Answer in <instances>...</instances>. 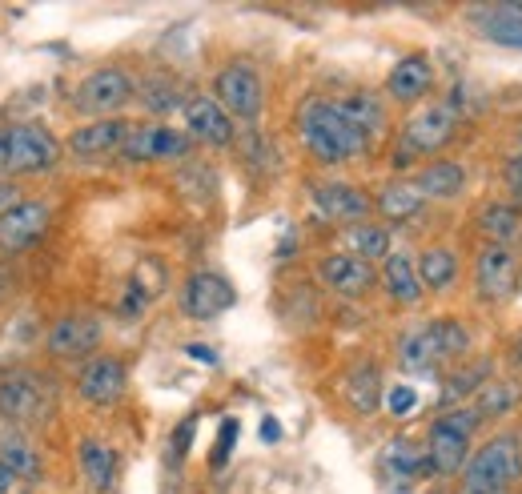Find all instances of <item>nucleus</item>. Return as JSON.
Here are the masks:
<instances>
[{
    "mask_svg": "<svg viewBox=\"0 0 522 494\" xmlns=\"http://www.w3.org/2000/svg\"><path fill=\"white\" fill-rule=\"evenodd\" d=\"M298 133H302V145L322 161V165H342V161H354L366 153V137L342 117L338 101H326V97H310L302 101L298 109Z\"/></svg>",
    "mask_w": 522,
    "mask_h": 494,
    "instance_id": "f257e3e1",
    "label": "nucleus"
},
{
    "mask_svg": "<svg viewBox=\"0 0 522 494\" xmlns=\"http://www.w3.org/2000/svg\"><path fill=\"white\" fill-rule=\"evenodd\" d=\"M518 478H522V442L514 434H498L466 462L458 494H506Z\"/></svg>",
    "mask_w": 522,
    "mask_h": 494,
    "instance_id": "f03ea898",
    "label": "nucleus"
},
{
    "mask_svg": "<svg viewBox=\"0 0 522 494\" xmlns=\"http://www.w3.org/2000/svg\"><path fill=\"white\" fill-rule=\"evenodd\" d=\"M478 426H482L478 406H458V410H446L442 418H434L430 442H426L430 470L434 474H458L466 466V454H470V442H474Z\"/></svg>",
    "mask_w": 522,
    "mask_h": 494,
    "instance_id": "7ed1b4c3",
    "label": "nucleus"
},
{
    "mask_svg": "<svg viewBox=\"0 0 522 494\" xmlns=\"http://www.w3.org/2000/svg\"><path fill=\"white\" fill-rule=\"evenodd\" d=\"M0 137H5V173H41V169H53L61 157L57 137L29 121L0 129Z\"/></svg>",
    "mask_w": 522,
    "mask_h": 494,
    "instance_id": "20e7f679",
    "label": "nucleus"
},
{
    "mask_svg": "<svg viewBox=\"0 0 522 494\" xmlns=\"http://www.w3.org/2000/svg\"><path fill=\"white\" fill-rule=\"evenodd\" d=\"M45 414H49V386L37 374H29V370L0 374V418L41 422Z\"/></svg>",
    "mask_w": 522,
    "mask_h": 494,
    "instance_id": "39448f33",
    "label": "nucleus"
},
{
    "mask_svg": "<svg viewBox=\"0 0 522 494\" xmlns=\"http://www.w3.org/2000/svg\"><path fill=\"white\" fill-rule=\"evenodd\" d=\"M213 89H217V105H221L225 113H233V117H245V121H253V117L261 113V101H266L257 69H249V65H241V61H237V65H225V69L217 73Z\"/></svg>",
    "mask_w": 522,
    "mask_h": 494,
    "instance_id": "423d86ee",
    "label": "nucleus"
},
{
    "mask_svg": "<svg viewBox=\"0 0 522 494\" xmlns=\"http://www.w3.org/2000/svg\"><path fill=\"white\" fill-rule=\"evenodd\" d=\"M454 109L450 105H430V109H422V113H414L410 121H406V129H402V157L398 161H406V157H422V153H438L450 137H454Z\"/></svg>",
    "mask_w": 522,
    "mask_h": 494,
    "instance_id": "0eeeda50",
    "label": "nucleus"
},
{
    "mask_svg": "<svg viewBox=\"0 0 522 494\" xmlns=\"http://www.w3.org/2000/svg\"><path fill=\"white\" fill-rule=\"evenodd\" d=\"M53 209L45 201H13L9 209H0V250L21 254L49 229Z\"/></svg>",
    "mask_w": 522,
    "mask_h": 494,
    "instance_id": "6e6552de",
    "label": "nucleus"
},
{
    "mask_svg": "<svg viewBox=\"0 0 522 494\" xmlns=\"http://www.w3.org/2000/svg\"><path fill=\"white\" fill-rule=\"evenodd\" d=\"M129 101H133V81L125 69H97L77 89V105L85 113H117Z\"/></svg>",
    "mask_w": 522,
    "mask_h": 494,
    "instance_id": "1a4fd4ad",
    "label": "nucleus"
},
{
    "mask_svg": "<svg viewBox=\"0 0 522 494\" xmlns=\"http://www.w3.org/2000/svg\"><path fill=\"white\" fill-rule=\"evenodd\" d=\"M233 302H237V290H233L221 274H193V278L185 282V294H181L185 314L197 318V322L225 314Z\"/></svg>",
    "mask_w": 522,
    "mask_h": 494,
    "instance_id": "9d476101",
    "label": "nucleus"
},
{
    "mask_svg": "<svg viewBox=\"0 0 522 494\" xmlns=\"http://www.w3.org/2000/svg\"><path fill=\"white\" fill-rule=\"evenodd\" d=\"M514 282H518V258L510 245H486L478 254V290L482 298L490 302H502L514 294Z\"/></svg>",
    "mask_w": 522,
    "mask_h": 494,
    "instance_id": "9b49d317",
    "label": "nucleus"
},
{
    "mask_svg": "<svg viewBox=\"0 0 522 494\" xmlns=\"http://www.w3.org/2000/svg\"><path fill=\"white\" fill-rule=\"evenodd\" d=\"M133 161H173L189 153L185 133L169 129V125H145V129H129L125 145H121Z\"/></svg>",
    "mask_w": 522,
    "mask_h": 494,
    "instance_id": "f8f14e48",
    "label": "nucleus"
},
{
    "mask_svg": "<svg viewBox=\"0 0 522 494\" xmlns=\"http://www.w3.org/2000/svg\"><path fill=\"white\" fill-rule=\"evenodd\" d=\"M314 209L326 221H362L370 213V197L358 185H346V181H318L314 185Z\"/></svg>",
    "mask_w": 522,
    "mask_h": 494,
    "instance_id": "ddd939ff",
    "label": "nucleus"
},
{
    "mask_svg": "<svg viewBox=\"0 0 522 494\" xmlns=\"http://www.w3.org/2000/svg\"><path fill=\"white\" fill-rule=\"evenodd\" d=\"M101 346V322L89 318V314H73V318H61L53 330H49V350L57 358H85Z\"/></svg>",
    "mask_w": 522,
    "mask_h": 494,
    "instance_id": "4468645a",
    "label": "nucleus"
},
{
    "mask_svg": "<svg viewBox=\"0 0 522 494\" xmlns=\"http://www.w3.org/2000/svg\"><path fill=\"white\" fill-rule=\"evenodd\" d=\"M185 125L205 145H229L233 141V121L217 105V97H189L185 101Z\"/></svg>",
    "mask_w": 522,
    "mask_h": 494,
    "instance_id": "2eb2a0df",
    "label": "nucleus"
},
{
    "mask_svg": "<svg viewBox=\"0 0 522 494\" xmlns=\"http://www.w3.org/2000/svg\"><path fill=\"white\" fill-rule=\"evenodd\" d=\"M318 274H322V282H326L334 294H342V298H358V294H366V290L374 286V270H370V262H362L358 254H330V258L318 266Z\"/></svg>",
    "mask_w": 522,
    "mask_h": 494,
    "instance_id": "dca6fc26",
    "label": "nucleus"
},
{
    "mask_svg": "<svg viewBox=\"0 0 522 494\" xmlns=\"http://www.w3.org/2000/svg\"><path fill=\"white\" fill-rule=\"evenodd\" d=\"M77 390H81V398H89L97 406H109V402H117L125 394V366L117 358H93L81 370Z\"/></svg>",
    "mask_w": 522,
    "mask_h": 494,
    "instance_id": "f3484780",
    "label": "nucleus"
},
{
    "mask_svg": "<svg viewBox=\"0 0 522 494\" xmlns=\"http://www.w3.org/2000/svg\"><path fill=\"white\" fill-rule=\"evenodd\" d=\"M125 137H129L125 121H89L69 137V149L77 157H105V153H117L125 145Z\"/></svg>",
    "mask_w": 522,
    "mask_h": 494,
    "instance_id": "a211bd4d",
    "label": "nucleus"
},
{
    "mask_svg": "<svg viewBox=\"0 0 522 494\" xmlns=\"http://www.w3.org/2000/svg\"><path fill=\"white\" fill-rule=\"evenodd\" d=\"M430 85H434V69H430L426 57H406V61H398V65L390 69V81H386L390 97L402 101V105L422 101V97L430 93Z\"/></svg>",
    "mask_w": 522,
    "mask_h": 494,
    "instance_id": "6ab92c4d",
    "label": "nucleus"
},
{
    "mask_svg": "<svg viewBox=\"0 0 522 494\" xmlns=\"http://www.w3.org/2000/svg\"><path fill=\"white\" fill-rule=\"evenodd\" d=\"M470 21L478 25L482 37H490V41H498V45H514V49H522V5L478 9V13H470Z\"/></svg>",
    "mask_w": 522,
    "mask_h": 494,
    "instance_id": "aec40b11",
    "label": "nucleus"
},
{
    "mask_svg": "<svg viewBox=\"0 0 522 494\" xmlns=\"http://www.w3.org/2000/svg\"><path fill=\"white\" fill-rule=\"evenodd\" d=\"M382 470L394 474V478H418L430 470V454L422 442L414 438H394L386 450H382Z\"/></svg>",
    "mask_w": 522,
    "mask_h": 494,
    "instance_id": "412c9836",
    "label": "nucleus"
},
{
    "mask_svg": "<svg viewBox=\"0 0 522 494\" xmlns=\"http://www.w3.org/2000/svg\"><path fill=\"white\" fill-rule=\"evenodd\" d=\"M382 282H386V294L394 302H402V306L422 298V278H418V266L410 262V254H390L386 270H382Z\"/></svg>",
    "mask_w": 522,
    "mask_h": 494,
    "instance_id": "4be33fe9",
    "label": "nucleus"
},
{
    "mask_svg": "<svg viewBox=\"0 0 522 494\" xmlns=\"http://www.w3.org/2000/svg\"><path fill=\"white\" fill-rule=\"evenodd\" d=\"M338 109H342V117H346L366 141L386 129V109H382V101H378L374 93H350V97L338 101Z\"/></svg>",
    "mask_w": 522,
    "mask_h": 494,
    "instance_id": "5701e85b",
    "label": "nucleus"
},
{
    "mask_svg": "<svg viewBox=\"0 0 522 494\" xmlns=\"http://www.w3.org/2000/svg\"><path fill=\"white\" fill-rule=\"evenodd\" d=\"M466 185V173L458 161H430L418 177H414V189L422 197H458Z\"/></svg>",
    "mask_w": 522,
    "mask_h": 494,
    "instance_id": "b1692460",
    "label": "nucleus"
},
{
    "mask_svg": "<svg viewBox=\"0 0 522 494\" xmlns=\"http://www.w3.org/2000/svg\"><path fill=\"white\" fill-rule=\"evenodd\" d=\"M81 470H85V482L93 490H109L113 478H117V454L101 438H85L81 442Z\"/></svg>",
    "mask_w": 522,
    "mask_h": 494,
    "instance_id": "393cba45",
    "label": "nucleus"
},
{
    "mask_svg": "<svg viewBox=\"0 0 522 494\" xmlns=\"http://www.w3.org/2000/svg\"><path fill=\"white\" fill-rule=\"evenodd\" d=\"M402 366L406 370H434V366H442L446 358H442V346H438V334H434V322L430 326H422V330H414L410 338H402Z\"/></svg>",
    "mask_w": 522,
    "mask_h": 494,
    "instance_id": "a878e982",
    "label": "nucleus"
},
{
    "mask_svg": "<svg viewBox=\"0 0 522 494\" xmlns=\"http://www.w3.org/2000/svg\"><path fill=\"white\" fill-rule=\"evenodd\" d=\"M418 278H422V290H450L454 278H458V258L446 245H430L418 262Z\"/></svg>",
    "mask_w": 522,
    "mask_h": 494,
    "instance_id": "bb28decb",
    "label": "nucleus"
},
{
    "mask_svg": "<svg viewBox=\"0 0 522 494\" xmlns=\"http://www.w3.org/2000/svg\"><path fill=\"white\" fill-rule=\"evenodd\" d=\"M478 229L490 237V245H510L522 233V213L514 205H506V201H494V205L482 209Z\"/></svg>",
    "mask_w": 522,
    "mask_h": 494,
    "instance_id": "cd10ccee",
    "label": "nucleus"
},
{
    "mask_svg": "<svg viewBox=\"0 0 522 494\" xmlns=\"http://www.w3.org/2000/svg\"><path fill=\"white\" fill-rule=\"evenodd\" d=\"M422 201H426V197L414 189V181H390V185L378 193V209H382V217H390V221H410V217H418Z\"/></svg>",
    "mask_w": 522,
    "mask_h": 494,
    "instance_id": "c85d7f7f",
    "label": "nucleus"
},
{
    "mask_svg": "<svg viewBox=\"0 0 522 494\" xmlns=\"http://www.w3.org/2000/svg\"><path fill=\"white\" fill-rule=\"evenodd\" d=\"M346 398L358 414H374L378 410V366H370V362L354 366L346 378Z\"/></svg>",
    "mask_w": 522,
    "mask_h": 494,
    "instance_id": "c756f323",
    "label": "nucleus"
},
{
    "mask_svg": "<svg viewBox=\"0 0 522 494\" xmlns=\"http://www.w3.org/2000/svg\"><path fill=\"white\" fill-rule=\"evenodd\" d=\"M0 462H5L17 478H37V470H41L37 450L21 434H5V438H0Z\"/></svg>",
    "mask_w": 522,
    "mask_h": 494,
    "instance_id": "7c9ffc66",
    "label": "nucleus"
},
{
    "mask_svg": "<svg viewBox=\"0 0 522 494\" xmlns=\"http://www.w3.org/2000/svg\"><path fill=\"white\" fill-rule=\"evenodd\" d=\"M350 245L358 250L362 262L390 258V233H386L382 225H354V229H350Z\"/></svg>",
    "mask_w": 522,
    "mask_h": 494,
    "instance_id": "2f4dec72",
    "label": "nucleus"
},
{
    "mask_svg": "<svg viewBox=\"0 0 522 494\" xmlns=\"http://www.w3.org/2000/svg\"><path fill=\"white\" fill-rule=\"evenodd\" d=\"M518 398H522V386H518V382H490V386L482 390V398H478V414H482V418H498V414L514 410Z\"/></svg>",
    "mask_w": 522,
    "mask_h": 494,
    "instance_id": "473e14b6",
    "label": "nucleus"
},
{
    "mask_svg": "<svg viewBox=\"0 0 522 494\" xmlns=\"http://www.w3.org/2000/svg\"><path fill=\"white\" fill-rule=\"evenodd\" d=\"M141 101H145L153 113H173L177 105L185 109V97H181V89H177L173 81H165V77H149V81L141 85Z\"/></svg>",
    "mask_w": 522,
    "mask_h": 494,
    "instance_id": "72a5a7b5",
    "label": "nucleus"
},
{
    "mask_svg": "<svg viewBox=\"0 0 522 494\" xmlns=\"http://www.w3.org/2000/svg\"><path fill=\"white\" fill-rule=\"evenodd\" d=\"M486 374H490V362H478L474 370H458V374H450V382H446V390H442V406H450V402H458L462 394H470V390H478L482 382H486Z\"/></svg>",
    "mask_w": 522,
    "mask_h": 494,
    "instance_id": "f704fd0d",
    "label": "nucleus"
},
{
    "mask_svg": "<svg viewBox=\"0 0 522 494\" xmlns=\"http://www.w3.org/2000/svg\"><path fill=\"white\" fill-rule=\"evenodd\" d=\"M434 334H438V346H442V358L450 362V358H462L466 350H470V334H466V326H458V322H434Z\"/></svg>",
    "mask_w": 522,
    "mask_h": 494,
    "instance_id": "c9c22d12",
    "label": "nucleus"
},
{
    "mask_svg": "<svg viewBox=\"0 0 522 494\" xmlns=\"http://www.w3.org/2000/svg\"><path fill=\"white\" fill-rule=\"evenodd\" d=\"M386 406H390V414H394V418H406V414H414L418 394H414L410 386H394V390L386 394Z\"/></svg>",
    "mask_w": 522,
    "mask_h": 494,
    "instance_id": "e433bc0d",
    "label": "nucleus"
},
{
    "mask_svg": "<svg viewBox=\"0 0 522 494\" xmlns=\"http://www.w3.org/2000/svg\"><path fill=\"white\" fill-rule=\"evenodd\" d=\"M237 430H241V426H237L233 418L221 422V438H217V446H213V466H221V462L229 458V450H233V442H237Z\"/></svg>",
    "mask_w": 522,
    "mask_h": 494,
    "instance_id": "4c0bfd02",
    "label": "nucleus"
},
{
    "mask_svg": "<svg viewBox=\"0 0 522 494\" xmlns=\"http://www.w3.org/2000/svg\"><path fill=\"white\" fill-rule=\"evenodd\" d=\"M502 181H506L510 197H514V201H522V153L506 161V169H502Z\"/></svg>",
    "mask_w": 522,
    "mask_h": 494,
    "instance_id": "58836bf2",
    "label": "nucleus"
},
{
    "mask_svg": "<svg viewBox=\"0 0 522 494\" xmlns=\"http://www.w3.org/2000/svg\"><path fill=\"white\" fill-rule=\"evenodd\" d=\"M261 438H266V442H278V438H282V426H278L274 418H266V422H261Z\"/></svg>",
    "mask_w": 522,
    "mask_h": 494,
    "instance_id": "ea45409f",
    "label": "nucleus"
},
{
    "mask_svg": "<svg viewBox=\"0 0 522 494\" xmlns=\"http://www.w3.org/2000/svg\"><path fill=\"white\" fill-rule=\"evenodd\" d=\"M189 438H193V422H185V426L177 430V454H185V450H189Z\"/></svg>",
    "mask_w": 522,
    "mask_h": 494,
    "instance_id": "a19ab883",
    "label": "nucleus"
},
{
    "mask_svg": "<svg viewBox=\"0 0 522 494\" xmlns=\"http://www.w3.org/2000/svg\"><path fill=\"white\" fill-rule=\"evenodd\" d=\"M13 482H17V474H13L5 462H0V494H9V490H13Z\"/></svg>",
    "mask_w": 522,
    "mask_h": 494,
    "instance_id": "79ce46f5",
    "label": "nucleus"
},
{
    "mask_svg": "<svg viewBox=\"0 0 522 494\" xmlns=\"http://www.w3.org/2000/svg\"><path fill=\"white\" fill-rule=\"evenodd\" d=\"M189 354H193V358H201V362H217V354H213V350H205V346H189Z\"/></svg>",
    "mask_w": 522,
    "mask_h": 494,
    "instance_id": "37998d69",
    "label": "nucleus"
},
{
    "mask_svg": "<svg viewBox=\"0 0 522 494\" xmlns=\"http://www.w3.org/2000/svg\"><path fill=\"white\" fill-rule=\"evenodd\" d=\"M514 358L522 362V330H518V338H514Z\"/></svg>",
    "mask_w": 522,
    "mask_h": 494,
    "instance_id": "c03bdc74",
    "label": "nucleus"
},
{
    "mask_svg": "<svg viewBox=\"0 0 522 494\" xmlns=\"http://www.w3.org/2000/svg\"><path fill=\"white\" fill-rule=\"evenodd\" d=\"M0 173H5V137H0Z\"/></svg>",
    "mask_w": 522,
    "mask_h": 494,
    "instance_id": "a18cd8bd",
    "label": "nucleus"
}]
</instances>
